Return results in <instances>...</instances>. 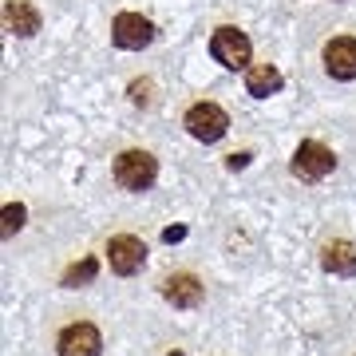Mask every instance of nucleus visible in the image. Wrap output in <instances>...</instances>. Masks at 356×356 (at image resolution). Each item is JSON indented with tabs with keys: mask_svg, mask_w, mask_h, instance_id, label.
Wrapping results in <instances>:
<instances>
[{
	"mask_svg": "<svg viewBox=\"0 0 356 356\" xmlns=\"http://www.w3.org/2000/svg\"><path fill=\"white\" fill-rule=\"evenodd\" d=\"M111 175L127 194H143V191H151L154 178H159V159L151 151H143V147H127V151L115 154Z\"/></svg>",
	"mask_w": 356,
	"mask_h": 356,
	"instance_id": "obj_1",
	"label": "nucleus"
},
{
	"mask_svg": "<svg viewBox=\"0 0 356 356\" xmlns=\"http://www.w3.org/2000/svg\"><path fill=\"white\" fill-rule=\"evenodd\" d=\"M250 51H254V44H250V36L238 24H222L210 32V56L226 72H245L250 67Z\"/></svg>",
	"mask_w": 356,
	"mask_h": 356,
	"instance_id": "obj_2",
	"label": "nucleus"
},
{
	"mask_svg": "<svg viewBox=\"0 0 356 356\" xmlns=\"http://www.w3.org/2000/svg\"><path fill=\"white\" fill-rule=\"evenodd\" d=\"M182 127H186V135L198 139V143H218L229 131V115L222 111L214 99H202V103H191V107H186Z\"/></svg>",
	"mask_w": 356,
	"mask_h": 356,
	"instance_id": "obj_3",
	"label": "nucleus"
},
{
	"mask_svg": "<svg viewBox=\"0 0 356 356\" xmlns=\"http://www.w3.org/2000/svg\"><path fill=\"white\" fill-rule=\"evenodd\" d=\"M289 170H293V178H301V182H321V178H329L332 170H337V154L317 139H301L297 151H293Z\"/></svg>",
	"mask_w": 356,
	"mask_h": 356,
	"instance_id": "obj_4",
	"label": "nucleus"
},
{
	"mask_svg": "<svg viewBox=\"0 0 356 356\" xmlns=\"http://www.w3.org/2000/svg\"><path fill=\"white\" fill-rule=\"evenodd\" d=\"M107 266L115 277H135L147 266V242L135 234H115L107 238Z\"/></svg>",
	"mask_w": 356,
	"mask_h": 356,
	"instance_id": "obj_5",
	"label": "nucleus"
},
{
	"mask_svg": "<svg viewBox=\"0 0 356 356\" xmlns=\"http://www.w3.org/2000/svg\"><path fill=\"white\" fill-rule=\"evenodd\" d=\"M111 44L123 51H143L154 44V24L139 13H119L111 20Z\"/></svg>",
	"mask_w": 356,
	"mask_h": 356,
	"instance_id": "obj_6",
	"label": "nucleus"
},
{
	"mask_svg": "<svg viewBox=\"0 0 356 356\" xmlns=\"http://www.w3.org/2000/svg\"><path fill=\"white\" fill-rule=\"evenodd\" d=\"M321 64H325V72H329L332 79L353 83L356 79V36L325 40V48H321Z\"/></svg>",
	"mask_w": 356,
	"mask_h": 356,
	"instance_id": "obj_7",
	"label": "nucleus"
},
{
	"mask_svg": "<svg viewBox=\"0 0 356 356\" xmlns=\"http://www.w3.org/2000/svg\"><path fill=\"white\" fill-rule=\"evenodd\" d=\"M56 353L60 356H99L103 353V337L91 321H76L56 337Z\"/></svg>",
	"mask_w": 356,
	"mask_h": 356,
	"instance_id": "obj_8",
	"label": "nucleus"
},
{
	"mask_svg": "<svg viewBox=\"0 0 356 356\" xmlns=\"http://www.w3.org/2000/svg\"><path fill=\"white\" fill-rule=\"evenodd\" d=\"M159 293L166 297V305H175V309H198L206 297V285L194 273H166Z\"/></svg>",
	"mask_w": 356,
	"mask_h": 356,
	"instance_id": "obj_9",
	"label": "nucleus"
},
{
	"mask_svg": "<svg viewBox=\"0 0 356 356\" xmlns=\"http://www.w3.org/2000/svg\"><path fill=\"white\" fill-rule=\"evenodd\" d=\"M321 266L332 277H356V245L348 238H332L321 245Z\"/></svg>",
	"mask_w": 356,
	"mask_h": 356,
	"instance_id": "obj_10",
	"label": "nucleus"
},
{
	"mask_svg": "<svg viewBox=\"0 0 356 356\" xmlns=\"http://www.w3.org/2000/svg\"><path fill=\"white\" fill-rule=\"evenodd\" d=\"M285 88V76L277 72V64H250L245 67V91L254 99H269Z\"/></svg>",
	"mask_w": 356,
	"mask_h": 356,
	"instance_id": "obj_11",
	"label": "nucleus"
},
{
	"mask_svg": "<svg viewBox=\"0 0 356 356\" xmlns=\"http://www.w3.org/2000/svg\"><path fill=\"white\" fill-rule=\"evenodd\" d=\"M4 28H8L13 36H20V40L36 36L40 32V13L28 4V0H8V4H4Z\"/></svg>",
	"mask_w": 356,
	"mask_h": 356,
	"instance_id": "obj_12",
	"label": "nucleus"
},
{
	"mask_svg": "<svg viewBox=\"0 0 356 356\" xmlns=\"http://www.w3.org/2000/svg\"><path fill=\"white\" fill-rule=\"evenodd\" d=\"M95 273H99V261H95V257H83V261H76V266L60 277V285H64V289H79V285L95 281Z\"/></svg>",
	"mask_w": 356,
	"mask_h": 356,
	"instance_id": "obj_13",
	"label": "nucleus"
},
{
	"mask_svg": "<svg viewBox=\"0 0 356 356\" xmlns=\"http://www.w3.org/2000/svg\"><path fill=\"white\" fill-rule=\"evenodd\" d=\"M127 95L135 107H154V79H135L127 88Z\"/></svg>",
	"mask_w": 356,
	"mask_h": 356,
	"instance_id": "obj_14",
	"label": "nucleus"
},
{
	"mask_svg": "<svg viewBox=\"0 0 356 356\" xmlns=\"http://www.w3.org/2000/svg\"><path fill=\"white\" fill-rule=\"evenodd\" d=\"M24 218H28V210L20 202H8L4 206V238H13L16 229H24Z\"/></svg>",
	"mask_w": 356,
	"mask_h": 356,
	"instance_id": "obj_15",
	"label": "nucleus"
},
{
	"mask_svg": "<svg viewBox=\"0 0 356 356\" xmlns=\"http://www.w3.org/2000/svg\"><path fill=\"white\" fill-rule=\"evenodd\" d=\"M245 163H250V151H242V154H229V170H238V166H245Z\"/></svg>",
	"mask_w": 356,
	"mask_h": 356,
	"instance_id": "obj_16",
	"label": "nucleus"
}]
</instances>
